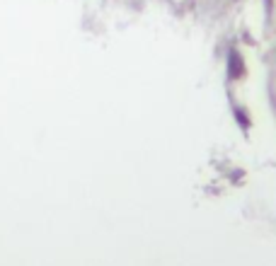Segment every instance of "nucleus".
I'll return each mask as SVG.
<instances>
[{
    "label": "nucleus",
    "mask_w": 276,
    "mask_h": 266,
    "mask_svg": "<svg viewBox=\"0 0 276 266\" xmlns=\"http://www.w3.org/2000/svg\"><path fill=\"white\" fill-rule=\"evenodd\" d=\"M228 78L230 80H242L245 78V58L238 49L228 51Z\"/></svg>",
    "instance_id": "obj_1"
},
{
    "label": "nucleus",
    "mask_w": 276,
    "mask_h": 266,
    "mask_svg": "<svg viewBox=\"0 0 276 266\" xmlns=\"http://www.w3.org/2000/svg\"><path fill=\"white\" fill-rule=\"evenodd\" d=\"M233 111H235V119H238V124L245 131H247L249 126H252V124H249V119H247V114H245V111H240V107H233Z\"/></svg>",
    "instance_id": "obj_2"
}]
</instances>
